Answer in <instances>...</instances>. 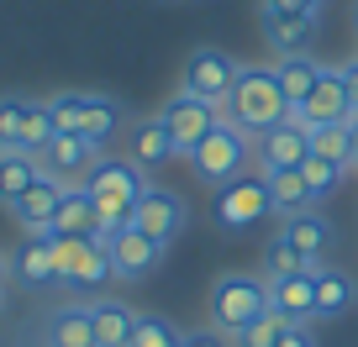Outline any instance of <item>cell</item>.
<instances>
[{"label":"cell","mask_w":358,"mask_h":347,"mask_svg":"<svg viewBox=\"0 0 358 347\" xmlns=\"http://www.w3.org/2000/svg\"><path fill=\"white\" fill-rule=\"evenodd\" d=\"M290 111H295V105H290V95H285L274 64H243V68H237L232 95H227V105H222V116L237 121L248 137H264L268 126L290 121Z\"/></svg>","instance_id":"obj_1"},{"label":"cell","mask_w":358,"mask_h":347,"mask_svg":"<svg viewBox=\"0 0 358 347\" xmlns=\"http://www.w3.org/2000/svg\"><path fill=\"white\" fill-rule=\"evenodd\" d=\"M248 158H253V137L243 132L237 121H216L211 132L195 142V153L185 158V163L195 168V179H206V184H216V190H227L232 179H243V168H248Z\"/></svg>","instance_id":"obj_2"},{"label":"cell","mask_w":358,"mask_h":347,"mask_svg":"<svg viewBox=\"0 0 358 347\" xmlns=\"http://www.w3.org/2000/svg\"><path fill=\"white\" fill-rule=\"evenodd\" d=\"M264 311H268V279L264 274H222L211 284V300H206V316H211V326L222 337H237Z\"/></svg>","instance_id":"obj_3"},{"label":"cell","mask_w":358,"mask_h":347,"mask_svg":"<svg viewBox=\"0 0 358 347\" xmlns=\"http://www.w3.org/2000/svg\"><path fill=\"white\" fill-rule=\"evenodd\" d=\"M48 111H53L58 132H74L90 137V142H111L116 126H122V105L111 95H90V90H64V95H48Z\"/></svg>","instance_id":"obj_4"},{"label":"cell","mask_w":358,"mask_h":347,"mask_svg":"<svg viewBox=\"0 0 358 347\" xmlns=\"http://www.w3.org/2000/svg\"><path fill=\"white\" fill-rule=\"evenodd\" d=\"M53 269L64 290H101L111 274V253L90 232H53Z\"/></svg>","instance_id":"obj_5"},{"label":"cell","mask_w":358,"mask_h":347,"mask_svg":"<svg viewBox=\"0 0 358 347\" xmlns=\"http://www.w3.org/2000/svg\"><path fill=\"white\" fill-rule=\"evenodd\" d=\"M237 68H243V64H237L232 53H222V47H195V53L185 58L179 90L222 111V105H227V95H232V84H237Z\"/></svg>","instance_id":"obj_6"},{"label":"cell","mask_w":358,"mask_h":347,"mask_svg":"<svg viewBox=\"0 0 358 347\" xmlns=\"http://www.w3.org/2000/svg\"><path fill=\"white\" fill-rule=\"evenodd\" d=\"M101 142H90V137H74V132H58L53 142L37 153V163H43V174L48 179H58L64 190H74V184H85L90 179V168L101 163Z\"/></svg>","instance_id":"obj_7"},{"label":"cell","mask_w":358,"mask_h":347,"mask_svg":"<svg viewBox=\"0 0 358 347\" xmlns=\"http://www.w3.org/2000/svg\"><path fill=\"white\" fill-rule=\"evenodd\" d=\"M290 121L306 126V132H316V126H332V121H353V101H348V79H343V68H332V64L322 68L316 90L290 111Z\"/></svg>","instance_id":"obj_8"},{"label":"cell","mask_w":358,"mask_h":347,"mask_svg":"<svg viewBox=\"0 0 358 347\" xmlns=\"http://www.w3.org/2000/svg\"><path fill=\"white\" fill-rule=\"evenodd\" d=\"M158 121H164V126H169V137H174V153H179V158H190V153H195V142H201V137L211 132L216 121H222V111L179 90L174 101L158 105Z\"/></svg>","instance_id":"obj_9"},{"label":"cell","mask_w":358,"mask_h":347,"mask_svg":"<svg viewBox=\"0 0 358 347\" xmlns=\"http://www.w3.org/2000/svg\"><path fill=\"white\" fill-rule=\"evenodd\" d=\"M306 158H311V132L295 121H280V126H268L264 137H253V163L258 174H280V168H301Z\"/></svg>","instance_id":"obj_10"},{"label":"cell","mask_w":358,"mask_h":347,"mask_svg":"<svg viewBox=\"0 0 358 347\" xmlns=\"http://www.w3.org/2000/svg\"><path fill=\"white\" fill-rule=\"evenodd\" d=\"M137 232H148L153 242H174L185 226H190V211H185V200H179L174 190H164V184H148L143 200H137V216H132Z\"/></svg>","instance_id":"obj_11"},{"label":"cell","mask_w":358,"mask_h":347,"mask_svg":"<svg viewBox=\"0 0 358 347\" xmlns=\"http://www.w3.org/2000/svg\"><path fill=\"white\" fill-rule=\"evenodd\" d=\"M264 216H268L264 174H258V179H232L227 190H216V221H222L227 232H248V226H258Z\"/></svg>","instance_id":"obj_12"},{"label":"cell","mask_w":358,"mask_h":347,"mask_svg":"<svg viewBox=\"0 0 358 347\" xmlns=\"http://www.w3.org/2000/svg\"><path fill=\"white\" fill-rule=\"evenodd\" d=\"M106 253H111V274L116 279H148V274L164 263V242H153L137 226H122L116 237H106Z\"/></svg>","instance_id":"obj_13"},{"label":"cell","mask_w":358,"mask_h":347,"mask_svg":"<svg viewBox=\"0 0 358 347\" xmlns=\"http://www.w3.org/2000/svg\"><path fill=\"white\" fill-rule=\"evenodd\" d=\"M85 190L95 195V200H143L148 168L137 163V158H101V163L90 168Z\"/></svg>","instance_id":"obj_14"},{"label":"cell","mask_w":358,"mask_h":347,"mask_svg":"<svg viewBox=\"0 0 358 347\" xmlns=\"http://www.w3.org/2000/svg\"><path fill=\"white\" fill-rule=\"evenodd\" d=\"M316 269L268 274V311H280L285 321H316Z\"/></svg>","instance_id":"obj_15"},{"label":"cell","mask_w":358,"mask_h":347,"mask_svg":"<svg viewBox=\"0 0 358 347\" xmlns=\"http://www.w3.org/2000/svg\"><path fill=\"white\" fill-rule=\"evenodd\" d=\"M11 279L22 290H48L58 284V269H53V232H27L22 247L11 253Z\"/></svg>","instance_id":"obj_16"},{"label":"cell","mask_w":358,"mask_h":347,"mask_svg":"<svg viewBox=\"0 0 358 347\" xmlns=\"http://www.w3.org/2000/svg\"><path fill=\"white\" fill-rule=\"evenodd\" d=\"M43 347H95V321H90V305L69 300L53 305L43 321Z\"/></svg>","instance_id":"obj_17"},{"label":"cell","mask_w":358,"mask_h":347,"mask_svg":"<svg viewBox=\"0 0 358 347\" xmlns=\"http://www.w3.org/2000/svg\"><path fill=\"white\" fill-rule=\"evenodd\" d=\"M264 37H268V47L280 58H290V53H306L311 47V37H316V27H322V16H301V11H264Z\"/></svg>","instance_id":"obj_18"},{"label":"cell","mask_w":358,"mask_h":347,"mask_svg":"<svg viewBox=\"0 0 358 347\" xmlns=\"http://www.w3.org/2000/svg\"><path fill=\"white\" fill-rule=\"evenodd\" d=\"M58 200H64V184L43 174V179H37L32 190L11 205V216H16V226H27V232H48V226H53V216H58Z\"/></svg>","instance_id":"obj_19"},{"label":"cell","mask_w":358,"mask_h":347,"mask_svg":"<svg viewBox=\"0 0 358 347\" xmlns=\"http://www.w3.org/2000/svg\"><path fill=\"white\" fill-rule=\"evenodd\" d=\"M37 179H43L37 153H27V147H6V153H0V205H6V211H11Z\"/></svg>","instance_id":"obj_20"},{"label":"cell","mask_w":358,"mask_h":347,"mask_svg":"<svg viewBox=\"0 0 358 347\" xmlns=\"http://www.w3.org/2000/svg\"><path fill=\"white\" fill-rule=\"evenodd\" d=\"M90 321H95V347H132L137 311L127 300H95L90 305Z\"/></svg>","instance_id":"obj_21"},{"label":"cell","mask_w":358,"mask_h":347,"mask_svg":"<svg viewBox=\"0 0 358 347\" xmlns=\"http://www.w3.org/2000/svg\"><path fill=\"white\" fill-rule=\"evenodd\" d=\"M132 158L143 168H164L174 163V137H169V126L158 121V116H143V121H132Z\"/></svg>","instance_id":"obj_22"},{"label":"cell","mask_w":358,"mask_h":347,"mask_svg":"<svg viewBox=\"0 0 358 347\" xmlns=\"http://www.w3.org/2000/svg\"><path fill=\"white\" fill-rule=\"evenodd\" d=\"M264 184H268V211H280V216H306L316 205L301 168H280V174H268Z\"/></svg>","instance_id":"obj_23"},{"label":"cell","mask_w":358,"mask_h":347,"mask_svg":"<svg viewBox=\"0 0 358 347\" xmlns=\"http://www.w3.org/2000/svg\"><path fill=\"white\" fill-rule=\"evenodd\" d=\"M285 237H290L295 247H301L311 263H322L327 258V247H332V221L327 216H316V211H306V216H290V226H280Z\"/></svg>","instance_id":"obj_24"},{"label":"cell","mask_w":358,"mask_h":347,"mask_svg":"<svg viewBox=\"0 0 358 347\" xmlns=\"http://www.w3.org/2000/svg\"><path fill=\"white\" fill-rule=\"evenodd\" d=\"M348 305H353V279H348L343 269H316V321H332V316H343Z\"/></svg>","instance_id":"obj_25"},{"label":"cell","mask_w":358,"mask_h":347,"mask_svg":"<svg viewBox=\"0 0 358 347\" xmlns=\"http://www.w3.org/2000/svg\"><path fill=\"white\" fill-rule=\"evenodd\" d=\"M322 58H306V53H290V58H280L274 64V74H280V84H285V95H290V105H301L306 95L316 90V79H322Z\"/></svg>","instance_id":"obj_26"},{"label":"cell","mask_w":358,"mask_h":347,"mask_svg":"<svg viewBox=\"0 0 358 347\" xmlns=\"http://www.w3.org/2000/svg\"><path fill=\"white\" fill-rule=\"evenodd\" d=\"M48 232H90L95 237V195L85 190V184H74V190H64V200H58V216Z\"/></svg>","instance_id":"obj_27"},{"label":"cell","mask_w":358,"mask_h":347,"mask_svg":"<svg viewBox=\"0 0 358 347\" xmlns=\"http://www.w3.org/2000/svg\"><path fill=\"white\" fill-rule=\"evenodd\" d=\"M353 137H358V121L316 126V132H311V153L316 158H332V163H343V168H353Z\"/></svg>","instance_id":"obj_28"},{"label":"cell","mask_w":358,"mask_h":347,"mask_svg":"<svg viewBox=\"0 0 358 347\" xmlns=\"http://www.w3.org/2000/svg\"><path fill=\"white\" fill-rule=\"evenodd\" d=\"M27 116H32V95H0V153H6V147H22Z\"/></svg>","instance_id":"obj_29"},{"label":"cell","mask_w":358,"mask_h":347,"mask_svg":"<svg viewBox=\"0 0 358 347\" xmlns=\"http://www.w3.org/2000/svg\"><path fill=\"white\" fill-rule=\"evenodd\" d=\"M301 174H306V190H311V200H327V195H337V184H343V174L348 168L343 163H332V158H306L301 163Z\"/></svg>","instance_id":"obj_30"},{"label":"cell","mask_w":358,"mask_h":347,"mask_svg":"<svg viewBox=\"0 0 358 347\" xmlns=\"http://www.w3.org/2000/svg\"><path fill=\"white\" fill-rule=\"evenodd\" d=\"M132 347H185V332H179L169 316H137Z\"/></svg>","instance_id":"obj_31"},{"label":"cell","mask_w":358,"mask_h":347,"mask_svg":"<svg viewBox=\"0 0 358 347\" xmlns=\"http://www.w3.org/2000/svg\"><path fill=\"white\" fill-rule=\"evenodd\" d=\"M285 326H290V321H285L280 311H264L253 326H243V332L232 337V347H280V332H285Z\"/></svg>","instance_id":"obj_32"},{"label":"cell","mask_w":358,"mask_h":347,"mask_svg":"<svg viewBox=\"0 0 358 347\" xmlns=\"http://www.w3.org/2000/svg\"><path fill=\"white\" fill-rule=\"evenodd\" d=\"M264 263H268V274H301V269H316L311 258L301 253V247L290 242V237H274V242H268V253H264Z\"/></svg>","instance_id":"obj_33"},{"label":"cell","mask_w":358,"mask_h":347,"mask_svg":"<svg viewBox=\"0 0 358 347\" xmlns=\"http://www.w3.org/2000/svg\"><path fill=\"white\" fill-rule=\"evenodd\" d=\"M280 347H316V332H311V321H290L280 332Z\"/></svg>","instance_id":"obj_34"},{"label":"cell","mask_w":358,"mask_h":347,"mask_svg":"<svg viewBox=\"0 0 358 347\" xmlns=\"http://www.w3.org/2000/svg\"><path fill=\"white\" fill-rule=\"evenodd\" d=\"M327 0H264V11H301V16H322Z\"/></svg>","instance_id":"obj_35"},{"label":"cell","mask_w":358,"mask_h":347,"mask_svg":"<svg viewBox=\"0 0 358 347\" xmlns=\"http://www.w3.org/2000/svg\"><path fill=\"white\" fill-rule=\"evenodd\" d=\"M185 347H232V337H222L216 326H206V332H185Z\"/></svg>","instance_id":"obj_36"},{"label":"cell","mask_w":358,"mask_h":347,"mask_svg":"<svg viewBox=\"0 0 358 347\" xmlns=\"http://www.w3.org/2000/svg\"><path fill=\"white\" fill-rule=\"evenodd\" d=\"M343 79H348V101H353V121H358V58L343 64Z\"/></svg>","instance_id":"obj_37"},{"label":"cell","mask_w":358,"mask_h":347,"mask_svg":"<svg viewBox=\"0 0 358 347\" xmlns=\"http://www.w3.org/2000/svg\"><path fill=\"white\" fill-rule=\"evenodd\" d=\"M6 279H11V253H0V290H6Z\"/></svg>","instance_id":"obj_38"},{"label":"cell","mask_w":358,"mask_h":347,"mask_svg":"<svg viewBox=\"0 0 358 347\" xmlns=\"http://www.w3.org/2000/svg\"><path fill=\"white\" fill-rule=\"evenodd\" d=\"M353 168H358V137H353Z\"/></svg>","instance_id":"obj_39"},{"label":"cell","mask_w":358,"mask_h":347,"mask_svg":"<svg viewBox=\"0 0 358 347\" xmlns=\"http://www.w3.org/2000/svg\"><path fill=\"white\" fill-rule=\"evenodd\" d=\"M353 27H358V0H353Z\"/></svg>","instance_id":"obj_40"},{"label":"cell","mask_w":358,"mask_h":347,"mask_svg":"<svg viewBox=\"0 0 358 347\" xmlns=\"http://www.w3.org/2000/svg\"><path fill=\"white\" fill-rule=\"evenodd\" d=\"M0 311H6V290H0Z\"/></svg>","instance_id":"obj_41"}]
</instances>
